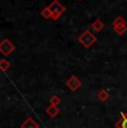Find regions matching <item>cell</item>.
<instances>
[{
    "instance_id": "6da1fadb",
    "label": "cell",
    "mask_w": 127,
    "mask_h": 128,
    "mask_svg": "<svg viewBox=\"0 0 127 128\" xmlns=\"http://www.w3.org/2000/svg\"><path fill=\"white\" fill-rule=\"evenodd\" d=\"M119 128H127V118L122 122V124H120V126H119Z\"/></svg>"
}]
</instances>
